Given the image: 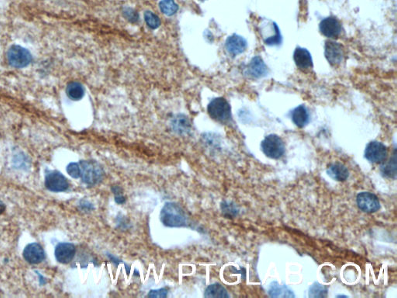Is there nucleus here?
<instances>
[{"instance_id": "obj_1", "label": "nucleus", "mask_w": 397, "mask_h": 298, "mask_svg": "<svg viewBox=\"0 0 397 298\" xmlns=\"http://www.w3.org/2000/svg\"><path fill=\"white\" fill-rule=\"evenodd\" d=\"M160 219L163 226L168 228L186 227L187 223L185 212L175 203L165 204L161 210Z\"/></svg>"}, {"instance_id": "obj_2", "label": "nucleus", "mask_w": 397, "mask_h": 298, "mask_svg": "<svg viewBox=\"0 0 397 298\" xmlns=\"http://www.w3.org/2000/svg\"><path fill=\"white\" fill-rule=\"evenodd\" d=\"M79 165L82 182L87 185L95 186L102 180L104 172L96 162L82 161Z\"/></svg>"}, {"instance_id": "obj_3", "label": "nucleus", "mask_w": 397, "mask_h": 298, "mask_svg": "<svg viewBox=\"0 0 397 298\" xmlns=\"http://www.w3.org/2000/svg\"><path fill=\"white\" fill-rule=\"evenodd\" d=\"M212 119L220 123L227 124L231 120V109L229 104L224 98L213 100L207 108Z\"/></svg>"}, {"instance_id": "obj_4", "label": "nucleus", "mask_w": 397, "mask_h": 298, "mask_svg": "<svg viewBox=\"0 0 397 298\" xmlns=\"http://www.w3.org/2000/svg\"><path fill=\"white\" fill-rule=\"evenodd\" d=\"M261 147L264 154L273 160H279L283 157L285 153L284 143L283 140L276 134L268 136L262 140Z\"/></svg>"}, {"instance_id": "obj_5", "label": "nucleus", "mask_w": 397, "mask_h": 298, "mask_svg": "<svg viewBox=\"0 0 397 298\" xmlns=\"http://www.w3.org/2000/svg\"><path fill=\"white\" fill-rule=\"evenodd\" d=\"M7 60L12 67L23 68L30 64L32 56L29 50L24 48L13 46L7 52Z\"/></svg>"}, {"instance_id": "obj_6", "label": "nucleus", "mask_w": 397, "mask_h": 298, "mask_svg": "<svg viewBox=\"0 0 397 298\" xmlns=\"http://www.w3.org/2000/svg\"><path fill=\"white\" fill-rule=\"evenodd\" d=\"M386 146L378 142H372L368 144L365 151V157L368 161L374 164L384 162L387 158Z\"/></svg>"}, {"instance_id": "obj_7", "label": "nucleus", "mask_w": 397, "mask_h": 298, "mask_svg": "<svg viewBox=\"0 0 397 298\" xmlns=\"http://www.w3.org/2000/svg\"><path fill=\"white\" fill-rule=\"evenodd\" d=\"M45 186L52 192H64L69 188V184L61 172L52 171L46 175Z\"/></svg>"}, {"instance_id": "obj_8", "label": "nucleus", "mask_w": 397, "mask_h": 298, "mask_svg": "<svg viewBox=\"0 0 397 298\" xmlns=\"http://www.w3.org/2000/svg\"><path fill=\"white\" fill-rule=\"evenodd\" d=\"M325 56L329 64L337 66L343 62L345 53L340 44L329 40L325 44Z\"/></svg>"}, {"instance_id": "obj_9", "label": "nucleus", "mask_w": 397, "mask_h": 298, "mask_svg": "<svg viewBox=\"0 0 397 298\" xmlns=\"http://www.w3.org/2000/svg\"><path fill=\"white\" fill-rule=\"evenodd\" d=\"M356 201L359 209L365 213H374L380 210V204L378 198L370 192L359 194Z\"/></svg>"}, {"instance_id": "obj_10", "label": "nucleus", "mask_w": 397, "mask_h": 298, "mask_svg": "<svg viewBox=\"0 0 397 298\" xmlns=\"http://www.w3.org/2000/svg\"><path fill=\"white\" fill-rule=\"evenodd\" d=\"M342 30L341 24L334 18H326L320 24V32L328 38H338L342 34Z\"/></svg>"}, {"instance_id": "obj_11", "label": "nucleus", "mask_w": 397, "mask_h": 298, "mask_svg": "<svg viewBox=\"0 0 397 298\" xmlns=\"http://www.w3.org/2000/svg\"><path fill=\"white\" fill-rule=\"evenodd\" d=\"M23 257L28 264L36 265L45 258V253L40 244L33 243L28 244L23 251Z\"/></svg>"}, {"instance_id": "obj_12", "label": "nucleus", "mask_w": 397, "mask_h": 298, "mask_svg": "<svg viewBox=\"0 0 397 298\" xmlns=\"http://www.w3.org/2000/svg\"><path fill=\"white\" fill-rule=\"evenodd\" d=\"M76 250L74 244L70 243H61L55 248V257L57 262L61 264H68L75 257Z\"/></svg>"}, {"instance_id": "obj_13", "label": "nucleus", "mask_w": 397, "mask_h": 298, "mask_svg": "<svg viewBox=\"0 0 397 298\" xmlns=\"http://www.w3.org/2000/svg\"><path fill=\"white\" fill-rule=\"evenodd\" d=\"M225 47L229 54L233 56H237L245 52L247 48V42L243 38L234 34L227 39Z\"/></svg>"}, {"instance_id": "obj_14", "label": "nucleus", "mask_w": 397, "mask_h": 298, "mask_svg": "<svg viewBox=\"0 0 397 298\" xmlns=\"http://www.w3.org/2000/svg\"><path fill=\"white\" fill-rule=\"evenodd\" d=\"M293 59L297 68L300 70L304 71L313 67L312 57L307 49L297 48L293 54Z\"/></svg>"}, {"instance_id": "obj_15", "label": "nucleus", "mask_w": 397, "mask_h": 298, "mask_svg": "<svg viewBox=\"0 0 397 298\" xmlns=\"http://www.w3.org/2000/svg\"><path fill=\"white\" fill-rule=\"evenodd\" d=\"M247 74L252 78H262L268 74L267 66L261 58H254L247 67Z\"/></svg>"}, {"instance_id": "obj_16", "label": "nucleus", "mask_w": 397, "mask_h": 298, "mask_svg": "<svg viewBox=\"0 0 397 298\" xmlns=\"http://www.w3.org/2000/svg\"><path fill=\"white\" fill-rule=\"evenodd\" d=\"M327 174L330 177H332L333 180L338 182H344L347 180L349 176V170L341 163H335L329 166L327 170Z\"/></svg>"}, {"instance_id": "obj_17", "label": "nucleus", "mask_w": 397, "mask_h": 298, "mask_svg": "<svg viewBox=\"0 0 397 298\" xmlns=\"http://www.w3.org/2000/svg\"><path fill=\"white\" fill-rule=\"evenodd\" d=\"M310 120L309 112L306 106H300L292 112V120L296 126L302 128L308 124Z\"/></svg>"}, {"instance_id": "obj_18", "label": "nucleus", "mask_w": 397, "mask_h": 298, "mask_svg": "<svg viewBox=\"0 0 397 298\" xmlns=\"http://www.w3.org/2000/svg\"><path fill=\"white\" fill-rule=\"evenodd\" d=\"M172 126L174 132L181 136L186 134L191 130L190 122L186 116L182 115L176 116L172 120Z\"/></svg>"}, {"instance_id": "obj_19", "label": "nucleus", "mask_w": 397, "mask_h": 298, "mask_svg": "<svg viewBox=\"0 0 397 298\" xmlns=\"http://www.w3.org/2000/svg\"><path fill=\"white\" fill-rule=\"evenodd\" d=\"M66 92L71 100L78 101L83 98L84 95H85V90H84L82 84L76 82H73L68 84Z\"/></svg>"}, {"instance_id": "obj_20", "label": "nucleus", "mask_w": 397, "mask_h": 298, "mask_svg": "<svg viewBox=\"0 0 397 298\" xmlns=\"http://www.w3.org/2000/svg\"><path fill=\"white\" fill-rule=\"evenodd\" d=\"M205 298H228L229 295L224 286L218 284L210 285L205 290Z\"/></svg>"}, {"instance_id": "obj_21", "label": "nucleus", "mask_w": 397, "mask_h": 298, "mask_svg": "<svg viewBox=\"0 0 397 298\" xmlns=\"http://www.w3.org/2000/svg\"><path fill=\"white\" fill-rule=\"evenodd\" d=\"M381 172L383 175L387 178H394V180L397 178V154L396 153H394V156L387 164H384L381 167Z\"/></svg>"}, {"instance_id": "obj_22", "label": "nucleus", "mask_w": 397, "mask_h": 298, "mask_svg": "<svg viewBox=\"0 0 397 298\" xmlns=\"http://www.w3.org/2000/svg\"><path fill=\"white\" fill-rule=\"evenodd\" d=\"M160 10L165 15L172 16L177 12L179 7L174 0H162L159 4Z\"/></svg>"}, {"instance_id": "obj_23", "label": "nucleus", "mask_w": 397, "mask_h": 298, "mask_svg": "<svg viewBox=\"0 0 397 298\" xmlns=\"http://www.w3.org/2000/svg\"><path fill=\"white\" fill-rule=\"evenodd\" d=\"M269 294L272 296H293L291 292L286 288L280 286L277 284H274V286H271L269 290Z\"/></svg>"}, {"instance_id": "obj_24", "label": "nucleus", "mask_w": 397, "mask_h": 298, "mask_svg": "<svg viewBox=\"0 0 397 298\" xmlns=\"http://www.w3.org/2000/svg\"><path fill=\"white\" fill-rule=\"evenodd\" d=\"M144 20H145L147 25L151 29H157L161 25V20H160L159 18L156 16L155 14H153V12H150V11H147L144 14Z\"/></svg>"}, {"instance_id": "obj_25", "label": "nucleus", "mask_w": 397, "mask_h": 298, "mask_svg": "<svg viewBox=\"0 0 397 298\" xmlns=\"http://www.w3.org/2000/svg\"><path fill=\"white\" fill-rule=\"evenodd\" d=\"M327 295V289L319 284H315L310 289L309 296L312 298H324Z\"/></svg>"}, {"instance_id": "obj_26", "label": "nucleus", "mask_w": 397, "mask_h": 298, "mask_svg": "<svg viewBox=\"0 0 397 298\" xmlns=\"http://www.w3.org/2000/svg\"><path fill=\"white\" fill-rule=\"evenodd\" d=\"M67 172L72 178H78L81 177V168L78 163H70L67 167Z\"/></svg>"}, {"instance_id": "obj_27", "label": "nucleus", "mask_w": 397, "mask_h": 298, "mask_svg": "<svg viewBox=\"0 0 397 298\" xmlns=\"http://www.w3.org/2000/svg\"><path fill=\"white\" fill-rule=\"evenodd\" d=\"M221 210H222L223 213L226 216H231H231H234L236 214L235 208L231 204L227 203V202H224L221 204Z\"/></svg>"}, {"instance_id": "obj_28", "label": "nucleus", "mask_w": 397, "mask_h": 298, "mask_svg": "<svg viewBox=\"0 0 397 298\" xmlns=\"http://www.w3.org/2000/svg\"><path fill=\"white\" fill-rule=\"evenodd\" d=\"M126 18H127L128 20L131 21L133 23H135L138 20V15L134 10L130 9V8H126L125 10L123 11Z\"/></svg>"}, {"instance_id": "obj_29", "label": "nucleus", "mask_w": 397, "mask_h": 298, "mask_svg": "<svg viewBox=\"0 0 397 298\" xmlns=\"http://www.w3.org/2000/svg\"><path fill=\"white\" fill-rule=\"evenodd\" d=\"M168 296V290L166 289L154 290L148 294L149 298H165Z\"/></svg>"}, {"instance_id": "obj_30", "label": "nucleus", "mask_w": 397, "mask_h": 298, "mask_svg": "<svg viewBox=\"0 0 397 298\" xmlns=\"http://www.w3.org/2000/svg\"><path fill=\"white\" fill-rule=\"evenodd\" d=\"M107 256L110 260V261L115 264L116 266H118L120 264H123L121 260H118V258L115 257L114 256L111 255V254H107Z\"/></svg>"}, {"instance_id": "obj_31", "label": "nucleus", "mask_w": 397, "mask_h": 298, "mask_svg": "<svg viewBox=\"0 0 397 298\" xmlns=\"http://www.w3.org/2000/svg\"><path fill=\"white\" fill-rule=\"evenodd\" d=\"M115 202L118 204H123L126 202V198L123 194L116 195L115 196Z\"/></svg>"}, {"instance_id": "obj_32", "label": "nucleus", "mask_w": 397, "mask_h": 298, "mask_svg": "<svg viewBox=\"0 0 397 298\" xmlns=\"http://www.w3.org/2000/svg\"><path fill=\"white\" fill-rule=\"evenodd\" d=\"M5 212V206L2 201L0 200V215H2Z\"/></svg>"}, {"instance_id": "obj_33", "label": "nucleus", "mask_w": 397, "mask_h": 298, "mask_svg": "<svg viewBox=\"0 0 397 298\" xmlns=\"http://www.w3.org/2000/svg\"><path fill=\"white\" fill-rule=\"evenodd\" d=\"M200 1H205V0H200Z\"/></svg>"}]
</instances>
